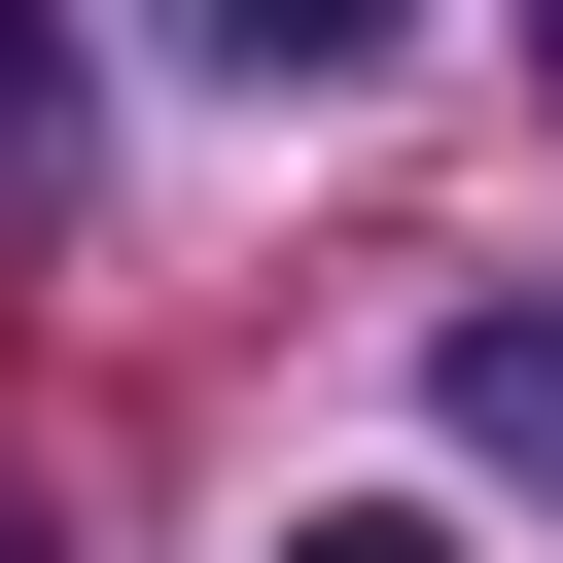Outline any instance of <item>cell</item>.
Masks as SVG:
<instances>
[{"label":"cell","mask_w":563,"mask_h":563,"mask_svg":"<svg viewBox=\"0 0 563 563\" xmlns=\"http://www.w3.org/2000/svg\"><path fill=\"white\" fill-rule=\"evenodd\" d=\"M457 457H493V493H563V317H457Z\"/></svg>","instance_id":"6da1fadb"},{"label":"cell","mask_w":563,"mask_h":563,"mask_svg":"<svg viewBox=\"0 0 563 563\" xmlns=\"http://www.w3.org/2000/svg\"><path fill=\"white\" fill-rule=\"evenodd\" d=\"M176 35H211V70H352L387 0H176Z\"/></svg>","instance_id":"7a4b0ae2"},{"label":"cell","mask_w":563,"mask_h":563,"mask_svg":"<svg viewBox=\"0 0 563 563\" xmlns=\"http://www.w3.org/2000/svg\"><path fill=\"white\" fill-rule=\"evenodd\" d=\"M0 176H70V35H35V0H0Z\"/></svg>","instance_id":"3957f363"},{"label":"cell","mask_w":563,"mask_h":563,"mask_svg":"<svg viewBox=\"0 0 563 563\" xmlns=\"http://www.w3.org/2000/svg\"><path fill=\"white\" fill-rule=\"evenodd\" d=\"M282 563H457V528H422V493H317V528H282Z\"/></svg>","instance_id":"277c9868"},{"label":"cell","mask_w":563,"mask_h":563,"mask_svg":"<svg viewBox=\"0 0 563 563\" xmlns=\"http://www.w3.org/2000/svg\"><path fill=\"white\" fill-rule=\"evenodd\" d=\"M528 70H563V0H528Z\"/></svg>","instance_id":"5b68a950"},{"label":"cell","mask_w":563,"mask_h":563,"mask_svg":"<svg viewBox=\"0 0 563 563\" xmlns=\"http://www.w3.org/2000/svg\"><path fill=\"white\" fill-rule=\"evenodd\" d=\"M0 563H35V528H0Z\"/></svg>","instance_id":"8992f818"}]
</instances>
